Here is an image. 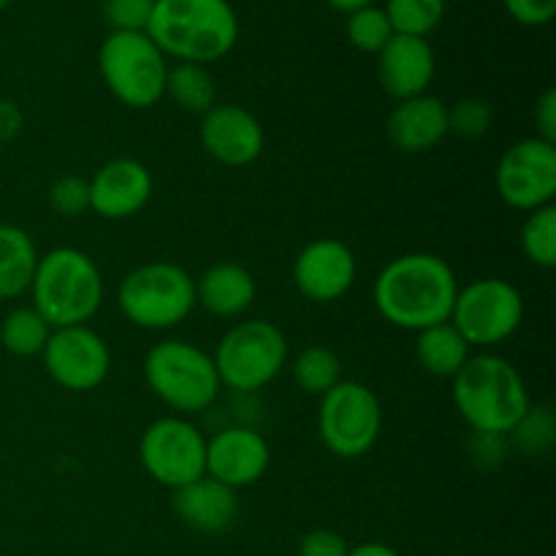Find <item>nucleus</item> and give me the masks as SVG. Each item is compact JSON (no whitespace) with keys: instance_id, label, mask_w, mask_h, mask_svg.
<instances>
[{"instance_id":"5","label":"nucleus","mask_w":556,"mask_h":556,"mask_svg":"<svg viewBox=\"0 0 556 556\" xmlns=\"http://www.w3.org/2000/svg\"><path fill=\"white\" fill-rule=\"evenodd\" d=\"M144 380L147 389L177 416L210 410L223 391L212 353L188 340L152 345L144 356Z\"/></svg>"},{"instance_id":"30","label":"nucleus","mask_w":556,"mask_h":556,"mask_svg":"<svg viewBox=\"0 0 556 556\" xmlns=\"http://www.w3.org/2000/svg\"><path fill=\"white\" fill-rule=\"evenodd\" d=\"M492 106L483 98H462L448 106V134L459 139H481L492 128Z\"/></svg>"},{"instance_id":"34","label":"nucleus","mask_w":556,"mask_h":556,"mask_svg":"<svg viewBox=\"0 0 556 556\" xmlns=\"http://www.w3.org/2000/svg\"><path fill=\"white\" fill-rule=\"evenodd\" d=\"M510 20L527 27H543L554 20L556 0H503Z\"/></svg>"},{"instance_id":"27","label":"nucleus","mask_w":556,"mask_h":556,"mask_svg":"<svg viewBox=\"0 0 556 556\" xmlns=\"http://www.w3.org/2000/svg\"><path fill=\"white\" fill-rule=\"evenodd\" d=\"M386 16L394 36L429 38L445 20V0H389Z\"/></svg>"},{"instance_id":"26","label":"nucleus","mask_w":556,"mask_h":556,"mask_svg":"<svg viewBox=\"0 0 556 556\" xmlns=\"http://www.w3.org/2000/svg\"><path fill=\"white\" fill-rule=\"evenodd\" d=\"M291 372L304 394L324 396L342 380V362L329 345H307L296 353Z\"/></svg>"},{"instance_id":"21","label":"nucleus","mask_w":556,"mask_h":556,"mask_svg":"<svg viewBox=\"0 0 556 556\" xmlns=\"http://www.w3.org/2000/svg\"><path fill=\"white\" fill-rule=\"evenodd\" d=\"M255 302V277L233 261L212 264L195 280V307L206 309L215 318H242Z\"/></svg>"},{"instance_id":"1","label":"nucleus","mask_w":556,"mask_h":556,"mask_svg":"<svg viewBox=\"0 0 556 556\" xmlns=\"http://www.w3.org/2000/svg\"><path fill=\"white\" fill-rule=\"evenodd\" d=\"M456 293L459 280L448 261L434 253H405L375 277L372 302L383 320L418 334L451 318Z\"/></svg>"},{"instance_id":"16","label":"nucleus","mask_w":556,"mask_h":556,"mask_svg":"<svg viewBox=\"0 0 556 556\" xmlns=\"http://www.w3.org/2000/svg\"><path fill=\"white\" fill-rule=\"evenodd\" d=\"M201 147L212 161L244 168L264 155L266 134L261 119L239 103H215L201 117Z\"/></svg>"},{"instance_id":"38","label":"nucleus","mask_w":556,"mask_h":556,"mask_svg":"<svg viewBox=\"0 0 556 556\" xmlns=\"http://www.w3.org/2000/svg\"><path fill=\"white\" fill-rule=\"evenodd\" d=\"M22 125H25V117H22L20 106L14 101H9V98H0V144L16 139Z\"/></svg>"},{"instance_id":"29","label":"nucleus","mask_w":556,"mask_h":556,"mask_svg":"<svg viewBox=\"0 0 556 556\" xmlns=\"http://www.w3.org/2000/svg\"><path fill=\"white\" fill-rule=\"evenodd\" d=\"M345 33H348V41H351L358 52H369V54H378L380 49L394 38L389 16H386V11L375 3L348 14Z\"/></svg>"},{"instance_id":"39","label":"nucleus","mask_w":556,"mask_h":556,"mask_svg":"<svg viewBox=\"0 0 556 556\" xmlns=\"http://www.w3.org/2000/svg\"><path fill=\"white\" fill-rule=\"evenodd\" d=\"M348 556H400V552L391 546H386V543H380V541H367V543H362V546L351 548Z\"/></svg>"},{"instance_id":"32","label":"nucleus","mask_w":556,"mask_h":556,"mask_svg":"<svg viewBox=\"0 0 556 556\" xmlns=\"http://www.w3.org/2000/svg\"><path fill=\"white\" fill-rule=\"evenodd\" d=\"M554 432L556 424L552 413H548L546 407L532 405L530 410H527V416L519 421V427H516L508 438H514V443L519 445L521 451H527V454H543V451L554 443Z\"/></svg>"},{"instance_id":"7","label":"nucleus","mask_w":556,"mask_h":556,"mask_svg":"<svg viewBox=\"0 0 556 556\" xmlns=\"http://www.w3.org/2000/svg\"><path fill=\"white\" fill-rule=\"evenodd\" d=\"M212 362L223 389H231L233 394H255L286 369L288 340L271 320H239L220 337Z\"/></svg>"},{"instance_id":"4","label":"nucleus","mask_w":556,"mask_h":556,"mask_svg":"<svg viewBox=\"0 0 556 556\" xmlns=\"http://www.w3.org/2000/svg\"><path fill=\"white\" fill-rule=\"evenodd\" d=\"M30 296V307L52 329L87 326L103 304V275L81 250L54 248L38 258Z\"/></svg>"},{"instance_id":"8","label":"nucleus","mask_w":556,"mask_h":556,"mask_svg":"<svg viewBox=\"0 0 556 556\" xmlns=\"http://www.w3.org/2000/svg\"><path fill=\"white\" fill-rule=\"evenodd\" d=\"M98 71L128 109H152L166 96V54L147 33H109L98 49Z\"/></svg>"},{"instance_id":"10","label":"nucleus","mask_w":556,"mask_h":556,"mask_svg":"<svg viewBox=\"0 0 556 556\" xmlns=\"http://www.w3.org/2000/svg\"><path fill=\"white\" fill-rule=\"evenodd\" d=\"M451 324L470 348H492L519 331L525 320V296L503 277H478L456 293Z\"/></svg>"},{"instance_id":"9","label":"nucleus","mask_w":556,"mask_h":556,"mask_svg":"<svg viewBox=\"0 0 556 556\" xmlns=\"http://www.w3.org/2000/svg\"><path fill=\"white\" fill-rule=\"evenodd\" d=\"M383 432V405L369 386L342 378L320 396V443L337 459H362L378 445Z\"/></svg>"},{"instance_id":"41","label":"nucleus","mask_w":556,"mask_h":556,"mask_svg":"<svg viewBox=\"0 0 556 556\" xmlns=\"http://www.w3.org/2000/svg\"><path fill=\"white\" fill-rule=\"evenodd\" d=\"M9 3H11V0H0V11H3Z\"/></svg>"},{"instance_id":"24","label":"nucleus","mask_w":556,"mask_h":556,"mask_svg":"<svg viewBox=\"0 0 556 556\" xmlns=\"http://www.w3.org/2000/svg\"><path fill=\"white\" fill-rule=\"evenodd\" d=\"M166 96L172 98L182 112L199 114V117H204V114L217 103L215 79H212L210 68L195 63H177L168 68Z\"/></svg>"},{"instance_id":"33","label":"nucleus","mask_w":556,"mask_h":556,"mask_svg":"<svg viewBox=\"0 0 556 556\" xmlns=\"http://www.w3.org/2000/svg\"><path fill=\"white\" fill-rule=\"evenodd\" d=\"M155 0H103V20L112 33H147Z\"/></svg>"},{"instance_id":"37","label":"nucleus","mask_w":556,"mask_h":556,"mask_svg":"<svg viewBox=\"0 0 556 556\" xmlns=\"http://www.w3.org/2000/svg\"><path fill=\"white\" fill-rule=\"evenodd\" d=\"M505 440L508 438H500V434H476L472 432V443H470L472 456H476L481 465L494 467L505 456V454H500V451H505Z\"/></svg>"},{"instance_id":"13","label":"nucleus","mask_w":556,"mask_h":556,"mask_svg":"<svg viewBox=\"0 0 556 556\" xmlns=\"http://www.w3.org/2000/svg\"><path fill=\"white\" fill-rule=\"evenodd\" d=\"M49 378L65 391L87 394L106 383L112 372V351L90 326L52 329L41 353Z\"/></svg>"},{"instance_id":"40","label":"nucleus","mask_w":556,"mask_h":556,"mask_svg":"<svg viewBox=\"0 0 556 556\" xmlns=\"http://www.w3.org/2000/svg\"><path fill=\"white\" fill-rule=\"evenodd\" d=\"M334 11H342V14H353V11L364 9V5H372L375 0H326Z\"/></svg>"},{"instance_id":"31","label":"nucleus","mask_w":556,"mask_h":556,"mask_svg":"<svg viewBox=\"0 0 556 556\" xmlns=\"http://www.w3.org/2000/svg\"><path fill=\"white\" fill-rule=\"evenodd\" d=\"M49 206L58 212L60 217H79L90 212V179L79 177V174H65L49 185L47 193Z\"/></svg>"},{"instance_id":"14","label":"nucleus","mask_w":556,"mask_h":556,"mask_svg":"<svg viewBox=\"0 0 556 556\" xmlns=\"http://www.w3.org/2000/svg\"><path fill=\"white\" fill-rule=\"evenodd\" d=\"M358 264L353 250L334 237H320L304 244L293 261V286L315 304L340 302L353 288Z\"/></svg>"},{"instance_id":"3","label":"nucleus","mask_w":556,"mask_h":556,"mask_svg":"<svg viewBox=\"0 0 556 556\" xmlns=\"http://www.w3.org/2000/svg\"><path fill=\"white\" fill-rule=\"evenodd\" d=\"M454 405L476 434L508 438L532 407L525 378L508 358L478 353L454 378Z\"/></svg>"},{"instance_id":"28","label":"nucleus","mask_w":556,"mask_h":556,"mask_svg":"<svg viewBox=\"0 0 556 556\" xmlns=\"http://www.w3.org/2000/svg\"><path fill=\"white\" fill-rule=\"evenodd\" d=\"M521 253L530 264L541 269H554L556 266V206L546 204L541 210L527 212L521 223Z\"/></svg>"},{"instance_id":"12","label":"nucleus","mask_w":556,"mask_h":556,"mask_svg":"<svg viewBox=\"0 0 556 556\" xmlns=\"http://www.w3.org/2000/svg\"><path fill=\"white\" fill-rule=\"evenodd\" d=\"M497 193L510 210L532 212L554 204L556 195V144L538 136L521 139L503 152L494 172Z\"/></svg>"},{"instance_id":"11","label":"nucleus","mask_w":556,"mask_h":556,"mask_svg":"<svg viewBox=\"0 0 556 556\" xmlns=\"http://www.w3.org/2000/svg\"><path fill=\"white\" fill-rule=\"evenodd\" d=\"M139 462L161 486L177 489L206 476V434L188 416H163L144 429Z\"/></svg>"},{"instance_id":"15","label":"nucleus","mask_w":556,"mask_h":556,"mask_svg":"<svg viewBox=\"0 0 556 556\" xmlns=\"http://www.w3.org/2000/svg\"><path fill=\"white\" fill-rule=\"evenodd\" d=\"M271 465L269 440L248 424H231L206 438V476L228 489L258 483Z\"/></svg>"},{"instance_id":"23","label":"nucleus","mask_w":556,"mask_h":556,"mask_svg":"<svg viewBox=\"0 0 556 556\" xmlns=\"http://www.w3.org/2000/svg\"><path fill=\"white\" fill-rule=\"evenodd\" d=\"M470 356L472 348L467 345V340L456 331V326L451 324V320L429 326V329L418 331L416 334L418 364H421L424 372L434 375V378L454 380Z\"/></svg>"},{"instance_id":"18","label":"nucleus","mask_w":556,"mask_h":556,"mask_svg":"<svg viewBox=\"0 0 556 556\" xmlns=\"http://www.w3.org/2000/svg\"><path fill=\"white\" fill-rule=\"evenodd\" d=\"M438 71L434 49L427 38L394 36L378 52V81L394 101L429 92Z\"/></svg>"},{"instance_id":"25","label":"nucleus","mask_w":556,"mask_h":556,"mask_svg":"<svg viewBox=\"0 0 556 556\" xmlns=\"http://www.w3.org/2000/svg\"><path fill=\"white\" fill-rule=\"evenodd\" d=\"M49 334H52V326L33 307L11 309L0 324V345L16 358L41 356Z\"/></svg>"},{"instance_id":"17","label":"nucleus","mask_w":556,"mask_h":556,"mask_svg":"<svg viewBox=\"0 0 556 556\" xmlns=\"http://www.w3.org/2000/svg\"><path fill=\"white\" fill-rule=\"evenodd\" d=\"M150 168L136 157H114L90 177V212L103 220H128L152 199Z\"/></svg>"},{"instance_id":"35","label":"nucleus","mask_w":556,"mask_h":556,"mask_svg":"<svg viewBox=\"0 0 556 556\" xmlns=\"http://www.w3.org/2000/svg\"><path fill=\"white\" fill-rule=\"evenodd\" d=\"M351 546L334 530H309L299 541V556H348Z\"/></svg>"},{"instance_id":"36","label":"nucleus","mask_w":556,"mask_h":556,"mask_svg":"<svg viewBox=\"0 0 556 556\" xmlns=\"http://www.w3.org/2000/svg\"><path fill=\"white\" fill-rule=\"evenodd\" d=\"M535 136L543 141H552L556 144V90L546 87L541 92V98L535 101Z\"/></svg>"},{"instance_id":"19","label":"nucleus","mask_w":556,"mask_h":556,"mask_svg":"<svg viewBox=\"0 0 556 556\" xmlns=\"http://www.w3.org/2000/svg\"><path fill=\"white\" fill-rule=\"evenodd\" d=\"M386 136L396 150L407 155L434 150L448 136V106L443 98L429 96V92L396 101L386 119Z\"/></svg>"},{"instance_id":"6","label":"nucleus","mask_w":556,"mask_h":556,"mask_svg":"<svg viewBox=\"0 0 556 556\" xmlns=\"http://www.w3.org/2000/svg\"><path fill=\"white\" fill-rule=\"evenodd\" d=\"M117 304L139 329H174L195 309V280L172 261H147L119 282Z\"/></svg>"},{"instance_id":"2","label":"nucleus","mask_w":556,"mask_h":556,"mask_svg":"<svg viewBox=\"0 0 556 556\" xmlns=\"http://www.w3.org/2000/svg\"><path fill=\"white\" fill-rule=\"evenodd\" d=\"M147 36L177 63L210 65L239 41V16L228 0H155Z\"/></svg>"},{"instance_id":"22","label":"nucleus","mask_w":556,"mask_h":556,"mask_svg":"<svg viewBox=\"0 0 556 556\" xmlns=\"http://www.w3.org/2000/svg\"><path fill=\"white\" fill-rule=\"evenodd\" d=\"M38 258L36 242L25 228L0 223V302L30 291Z\"/></svg>"},{"instance_id":"20","label":"nucleus","mask_w":556,"mask_h":556,"mask_svg":"<svg viewBox=\"0 0 556 556\" xmlns=\"http://www.w3.org/2000/svg\"><path fill=\"white\" fill-rule=\"evenodd\" d=\"M174 514L195 532L220 535L237 521L239 497L233 489L223 486L215 478L204 476L188 486L177 489L172 497Z\"/></svg>"}]
</instances>
